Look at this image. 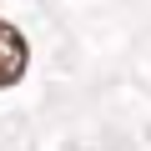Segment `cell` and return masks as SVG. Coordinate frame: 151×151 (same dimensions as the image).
I'll use <instances>...</instances> for the list:
<instances>
[{"label": "cell", "mask_w": 151, "mask_h": 151, "mask_svg": "<svg viewBox=\"0 0 151 151\" xmlns=\"http://www.w3.org/2000/svg\"><path fill=\"white\" fill-rule=\"evenodd\" d=\"M25 65H30V40H25L10 20H0V91L20 81Z\"/></svg>", "instance_id": "cell-1"}]
</instances>
